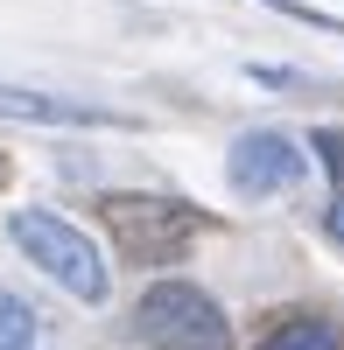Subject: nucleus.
Instances as JSON below:
<instances>
[{
	"label": "nucleus",
	"mask_w": 344,
	"mask_h": 350,
	"mask_svg": "<svg viewBox=\"0 0 344 350\" xmlns=\"http://www.w3.org/2000/svg\"><path fill=\"white\" fill-rule=\"evenodd\" d=\"M8 239H14V252L28 259V267H36L42 280H56L71 301H106V287H112L106 252L84 239L71 217H56V211H42V203H28V211H8Z\"/></svg>",
	"instance_id": "obj_1"
},
{
	"label": "nucleus",
	"mask_w": 344,
	"mask_h": 350,
	"mask_svg": "<svg viewBox=\"0 0 344 350\" xmlns=\"http://www.w3.org/2000/svg\"><path fill=\"white\" fill-rule=\"evenodd\" d=\"M99 217H106L112 252H120L127 267H176V259L190 252V239H197V224H204L190 203H176V196H140V189L99 196Z\"/></svg>",
	"instance_id": "obj_2"
},
{
	"label": "nucleus",
	"mask_w": 344,
	"mask_h": 350,
	"mask_svg": "<svg viewBox=\"0 0 344 350\" xmlns=\"http://www.w3.org/2000/svg\"><path fill=\"white\" fill-rule=\"evenodd\" d=\"M134 336L148 350H232V323L197 280H155L134 301Z\"/></svg>",
	"instance_id": "obj_3"
},
{
	"label": "nucleus",
	"mask_w": 344,
	"mask_h": 350,
	"mask_svg": "<svg viewBox=\"0 0 344 350\" xmlns=\"http://www.w3.org/2000/svg\"><path fill=\"white\" fill-rule=\"evenodd\" d=\"M309 175V154L295 133L281 126H246L232 148H225V183H232L246 203H267V196H288Z\"/></svg>",
	"instance_id": "obj_4"
},
{
	"label": "nucleus",
	"mask_w": 344,
	"mask_h": 350,
	"mask_svg": "<svg viewBox=\"0 0 344 350\" xmlns=\"http://www.w3.org/2000/svg\"><path fill=\"white\" fill-rule=\"evenodd\" d=\"M0 120H21V126H112V133H134V126H140L134 112H112V105H99V98L28 92V84H0Z\"/></svg>",
	"instance_id": "obj_5"
},
{
	"label": "nucleus",
	"mask_w": 344,
	"mask_h": 350,
	"mask_svg": "<svg viewBox=\"0 0 344 350\" xmlns=\"http://www.w3.org/2000/svg\"><path fill=\"white\" fill-rule=\"evenodd\" d=\"M260 350H344L337 323H323V315H295V323H281Z\"/></svg>",
	"instance_id": "obj_6"
},
{
	"label": "nucleus",
	"mask_w": 344,
	"mask_h": 350,
	"mask_svg": "<svg viewBox=\"0 0 344 350\" xmlns=\"http://www.w3.org/2000/svg\"><path fill=\"white\" fill-rule=\"evenodd\" d=\"M36 329H42V315L28 308L21 295L0 287V350H28V343H36Z\"/></svg>",
	"instance_id": "obj_7"
},
{
	"label": "nucleus",
	"mask_w": 344,
	"mask_h": 350,
	"mask_svg": "<svg viewBox=\"0 0 344 350\" xmlns=\"http://www.w3.org/2000/svg\"><path fill=\"white\" fill-rule=\"evenodd\" d=\"M309 148H317V154H323V168L344 183V133H337V126H317V133H309Z\"/></svg>",
	"instance_id": "obj_8"
},
{
	"label": "nucleus",
	"mask_w": 344,
	"mask_h": 350,
	"mask_svg": "<svg viewBox=\"0 0 344 350\" xmlns=\"http://www.w3.org/2000/svg\"><path fill=\"white\" fill-rule=\"evenodd\" d=\"M253 84H274V92H281V84H309L302 70H281V64H253Z\"/></svg>",
	"instance_id": "obj_9"
},
{
	"label": "nucleus",
	"mask_w": 344,
	"mask_h": 350,
	"mask_svg": "<svg viewBox=\"0 0 344 350\" xmlns=\"http://www.w3.org/2000/svg\"><path fill=\"white\" fill-rule=\"evenodd\" d=\"M323 224H330V239L344 245V196H337V203H330V211H323Z\"/></svg>",
	"instance_id": "obj_10"
}]
</instances>
